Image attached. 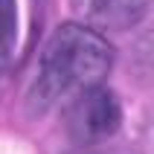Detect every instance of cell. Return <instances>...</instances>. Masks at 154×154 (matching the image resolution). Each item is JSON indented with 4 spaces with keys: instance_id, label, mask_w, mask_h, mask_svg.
Returning <instances> with one entry per match:
<instances>
[{
    "instance_id": "1",
    "label": "cell",
    "mask_w": 154,
    "mask_h": 154,
    "mask_svg": "<svg viewBox=\"0 0 154 154\" xmlns=\"http://www.w3.org/2000/svg\"><path fill=\"white\" fill-rule=\"evenodd\" d=\"M113 67V47L102 32L85 23H61L47 38L38 76L29 87V105L47 108L67 93L99 87Z\"/></svg>"
},
{
    "instance_id": "2",
    "label": "cell",
    "mask_w": 154,
    "mask_h": 154,
    "mask_svg": "<svg viewBox=\"0 0 154 154\" xmlns=\"http://www.w3.org/2000/svg\"><path fill=\"white\" fill-rule=\"evenodd\" d=\"M67 134L79 146H96L102 140L113 137L122 125V105L113 90L108 87H90L76 93L67 108Z\"/></svg>"
},
{
    "instance_id": "3",
    "label": "cell",
    "mask_w": 154,
    "mask_h": 154,
    "mask_svg": "<svg viewBox=\"0 0 154 154\" xmlns=\"http://www.w3.org/2000/svg\"><path fill=\"white\" fill-rule=\"evenodd\" d=\"M87 15L102 29H128L146 15V0H90Z\"/></svg>"
},
{
    "instance_id": "4",
    "label": "cell",
    "mask_w": 154,
    "mask_h": 154,
    "mask_svg": "<svg viewBox=\"0 0 154 154\" xmlns=\"http://www.w3.org/2000/svg\"><path fill=\"white\" fill-rule=\"evenodd\" d=\"M17 47V0H0V79L9 73Z\"/></svg>"
},
{
    "instance_id": "5",
    "label": "cell",
    "mask_w": 154,
    "mask_h": 154,
    "mask_svg": "<svg viewBox=\"0 0 154 154\" xmlns=\"http://www.w3.org/2000/svg\"><path fill=\"white\" fill-rule=\"evenodd\" d=\"M73 154H85V151H73Z\"/></svg>"
}]
</instances>
